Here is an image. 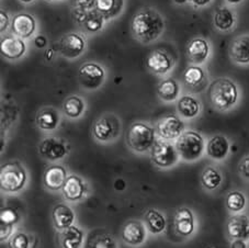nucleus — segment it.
Listing matches in <instances>:
<instances>
[{
	"instance_id": "obj_1",
	"label": "nucleus",
	"mask_w": 249,
	"mask_h": 248,
	"mask_svg": "<svg viewBox=\"0 0 249 248\" xmlns=\"http://www.w3.org/2000/svg\"><path fill=\"white\" fill-rule=\"evenodd\" d=\"M165 19L157 10L145 8L136 12L131 22V31L136 41L151 44L158 40L165 31Z\"/></svg>"
},
{
	"instance_id": "obj_2",
	"label": "nucleus",
	"mask_w": 249,
	"mask_h": 248,
	"mask_svg": "<svg viewBox=\"0 0 249 248\" xmlns=\"http://www.w3.org/2000/svg\"><path fill=\"white\" fill-rule=\"evenodd\" d=\"M209 100L218 111H227L237 105L239 89L234 80L221 77L213 80L208 90Z\"/></svg>"
},
{
	"instance_id": "obj_3",
	"label": "nucleus",
	"mask_w": 249,
	"mask_h": 248,
	"mask_svg": "<svg viewBox=\"0 0 249 248\" xmlns=\"http://www.w3.org/2000/svg\"><path fill=\"white\" fill-rule=\"evenodd\" d=\"M176 149L180 156V159L187 162H193L200 159L205 152V140L199 132L184 131L175 142Z\"/></svg>"
},
{
	"instance_id": "obj_4",
	"label": "nucleus",
	"mask_w": 249,
	"mask_h": 248,
	"mask_svg": "<svg viewBox=\"0 0 249 248\" xmlns=\"http://www.w3.org/2000/svg\"><path fill=\"white\" fill-rule=\"evenodd\" d=\"M157 141L156 130L144 122H134L128 129L126 143L133 152L143 154L151 152Z\"/></svg>"
},
{
	"instance_id": "obj_5",
	"label": "nucleus",
	"mask_w": 249,
	"mask_h": 248,
	"mask_svg": "<svg viewBox=\"0 0 249 248\" xmlns=\"http://www.w3.org/2000/svg\"><path fill=\"white\" fill-rule=\"evenodd\" d=\"M28 180L27 172L19 161L7 162L0 169V187L1 190L15 194L22 190Z\"/></svg>"
},
{
	"instance_id": "obj_6",
	"label": "nucleus",
	"mask_w": 249,
	"mask_h": 248,
	"mask_svg": "<svg viewBox=\"0 0 249 248\" xmlns=\"http://www.w3.org/2000/svg\"><path fill=\"white\" fill-rule=\"evenodd\" d=\"M122 124L120 119L113 113L101 115L92 126V135L98 142L111 143L121 134Z\"/></svg>"
},
{
	"instance_id": "obj_7",
	"label": "nucleus",
	"mask_w": 249,
	"mask_h": 248,
	"mask_svg": "<svg viewBox=\"0 0 249 248\" xmlns=\"http://www.w3.org/2000/svg\"><path fill=\"white\" fill-rule=\"evenodd\" d=\"M151 159L157 167L166 169L177 165L180 156L176 149L175 143L157 139L151 149Z\"/></svg>"
},
{
	"instance_id": "obj_8",
	"label": "nucleus",
	"mask_w": 249,
	"mask_h": 248,
	"mask_svg": "<svg viewBox=\"0 0 249 248\" xmlns=\"http://www.w3.org/2000/svg\"><path fill=\"white\" fill-rule=\"evenodd\" d=\"M106 71L100 64L87 62L79 67L78 80L80 86L86 90H97L106 80Z\"/></svg>"
},
{
	"instance_id": "obj_9",
	"label": "nucleus",
	"mask_w": 249,
	"mask_h": 248,
	"mask_svg": "<svg viewBox=\"0 0 249 248\" xmlns=\"http://www.w3.org/2000/svg\"><path fill=\"white\" fill-rule=\"evenodd\" d=\"M86 38L80 33L70 32L59 38L58 42L54 45L55 52H57L66 59H75L79 57L85 52Z\"/></svg>"
},
{
	"instance_id": "obj_10",
	"label": "nucleus",
	"mask_w": 249,
	"mask_h": 248,
	"mask_svg": "<svg viewBox=\"0 0 249 248\" xmlns=\"http://www.w3.org/2000/svg\"><path fill=\"white\" fill-rule=\"evenodd\" d=\"M155 130L160 140L176 142L179 136L186 131V124L178 115L168 114L157 122Z\"/></svg>"
},
{
	"instance_id": "obj_11",
	"label": "nucleus",
	"mask_w": 249,
	"mask_h": 248,
	"mask_svg": "<svg viewBox=\"0 0 249 248\" xmlns=\"http://www.w3.org/2000/svg\"><path fill=\"white\" fill-rule=\"evenodd\" d=\"M40 155L50 161L63 159L70 153V145L65 140L59 138H46L38 145Z\"/></svg>"
},
{
	"instance_id": "obj_12",
	"label": "nucleus",
	"mask_w": 249,
	"mask_h": 248,
	"mask_svg": "<svg viewBox=\"0 0 249 248\" xmlns=\"http://www.w3.org/2000/svg\"><path fill=\"white\" fill-rule=\"evenodd\" d=\"M211 44L204 37H193L187 44L186 54L188 61L191 65L202 66L203 64L208 62V59L211 56Z\"/></svg>"
},
{
	"instance_id": "obj_13",
	"label": "nucleus",
	"mask_w": 249,
	"mask_h": 248,
	"mask_svg": "<svg viewBox=\"0 0 249 248\" xmlns=\"http://www.w3.org/2000/svg\"><path fill=\"white\" fill-rule=\"evenodd\" d=\"M176 59L164 50H155L146 59V67L155 75L165 76L174 70Z\"/></svg>"
},
{
	"instance_id": "obj_14",
	"label": "nucleus",
	"mask_w": 249,
	"mask_h": 248,
	"mask_svg": "<svg viewBox=\"0 0 249 248\" xmlns=\"http://www.w3.org/2000/svg\"><path fill=\"white\" fill-rule=\"evenodd\" d=\"M0 52L2 57L9 61H17L24 56L27 53V44L25 42L16 35H8L1 38L0 42Z\"/></svg>"
},
{
	"instance_id": "obj_15",
	"label": "nucleus",
	"mask_w": 249,
	"mask_h": 248,
	"mask_svg": "<svg viewBox=\"0 0 249 248\" xmlns=\"http://www.w3.org/2000/svg\"><path fill=\"white\" fill-rule=\"evenodd\" d=\"M11 31L14 35L22 40L30 38L36 31V21L30 14H18L11 21Z\"/></svg>"
},
{
	"instance_id": "obj_16",
	"label": "nucleus",
	"mask_w": 249,
	"mask_h": 248,
	"mask_svg": "<svg viewBox=\"0 0 249 248\" xmlns=\"http://www.w3.org/2000/svg\"><path fill=\"white\" fill-rule=\"evenodd\" d=\"M62 191L64 198L67 201L77 202V201L86 198L88 194V186L83 178L77 176V175H71V176H68Z\"/></svg>"
},
{
	"instance_id": "obj_17",
	"label": "nucleus",
	"mask_w": 249,
	"mask_h": 248,
	"mask_svg": "<svg viewBox=\"0 0 249 248\" xmlns=\"http://www.w3.org/2000/svg\"><path fill=\"white\" fill-rule=\"evenodd\" d=\"M213 24L217 31L227 33L233 31L237 25V16L231 8L227 6L218 7L214 11Z\"/></svg>"
},
{
	"instance_id": "obj_18",
	"label": "nucleus",
	"mask_w": 249,
	"mask_h": 248,
	"mask_svg": "<svg viewBox=\"0 0 249 248\" xmlns=\"http://www.w3.org/2000/svg\"><path fill=\"white\" fill-rule=\"evenodd\" d=\"M230 57L237 65H249V34H242L231 41Z\"/></svg>"
},
{
	"instance_id": "obj_19",
	"label": "nucleus",
	"mask_w": 249,
	"mask_h": 248,
	"mask_svg": "<svg viewBox=\"0 0 249 248\" xmlns=\"http://www.w3.org/2000/svg\"><path fill=\"white\" fill-rule=\"evenodd\" d=\"M183 83L188 88L200 91L208 85V72L202 66L190 65L183 71Z\"/></svg>"
},
{
	"instance_id": "obj_20",
	"label": "nucleus",
	"mask_w": 249,
	"mask_h": 248,
	"mask_svg": "<svg viewBox=\"0 0 249 248\" xmlns=\"http://www.w3.org/2000/svg\"><path fill=\"white\" fill-rule=\"evenodd\" d=\"M231 151V143L229 139L224 135L217 134L212 136L211 139L208 141L207 147H205V152L207 155L212 158L213 160H224L225 158L229 156Z\"/></svg>"
},
{
	"instance_id": "obj_21",
	"label": "nucleus",
	"mask_w": 249,
	"mask_h": 248,
	"mask_svg": "<svg viewBox=\"0 0 249 248\" xmlns=\"http://www.w3.org/2000/svg\"><path fill=\"white\" fill-rule=\"evenodd\" d=\"M146 228L139 220L128 221L122 230V239L127 245L140 246L146 239Z\"/></svg>"
},
{
	"instance_id": "obj_22",
	"label": "nucleus",
	"mask_w": 249,
	"mask_h": 248,
	"mask_svg": "<svg viewBox=\"0 0 249 248\" xmlns=\"http://www.w3.org/2000/svg\"><path fill=\"white\" fill-rule=\"evenodd\" d=\"M67 170L62 165H52L47 167L43 175V182L51 191L62 190L67 180Z\"/></svg>"
},
{
	"instance_id": "obj_23",
	"label": "nucleus",
	"mask_w": 249,
	"mask_h": 248,
	"mask_svg": "<svg viewBox=\"0 0 249 248\" xmlns=\"http://www.w3.org/2000/svg\"><path fill=\"white\" fill-rule=\"evenodd\" d=\"M175 229L180 236L189 237L195 233L196 219L189 208H180L175 215Z\"/></svg>"
},
{
	"instance_id": "obj_24",
	"label": "nucleus",
	"mask_w": 249,
	"mask_h": 248,
	"mask_svg": "<svg viewBox=\"0 0 249 248\" xmlns=\"http://www.w3.org/2000/svg\"><path fill=\"white\" fill-rule=\"evenodd\" d=\"M226 230L231 239L249 238V216L244 214H235L227 221Z\"/></svg>"
},
{
	"instance_id": "obj_25",
	"label": "nucleus",
	"mask_w": 249,
	"mask_h": 248,
	"mask_svg": "<svg viewBox=\"0 0 249 248\" xmlns=\"http://www.w3.org/2000/svg\"><path fill=\"white\" fill-rule=\"evenodd\" d=\"M36 122L38 129L46 132L54 131L57 129L61 122V114L53 106H45L38 110Z\"/></svg>"
},
{
	"instance_id": "obj_26",
	"label": "nucleus",
	"mask_w": 249,
	"mask_h": 248,
	"mask_svg": "<svg viewBox=\"0 0 249 248\" xmlns=\"http://www.w3.org/2000/svg\"><path fill=\"white\" fill-rule=\"evenodd\" d=\"M201 102L192 95L181 96L177 100V112L182 119H196L201 113Z\"/></svg>"
},
{
	"instance_id": "obj_27",
	"label": "nucleus",
	"mask_w": 249,
	"mask_h": 248,
	"mask_svg": "<svg viewBox=\"0 0 249 248\" xmlns=\"http://www.w3.org/2000/svg\"><path fill=\"white\" fill-rule=\"evenodd\" d=\"M52 219L55 229L63 230L72 225L75 221V213L72 209L65 203H59L53 209Z\"/></svg>"
},
{
	"instance_id": "obj_28",
	"label": "nucleus",
	"mask_w": 249,
	"mask_h": 248,
	"mask_svg": "<svg viewBox=\"0 0 249 248\" xmlns=\"http://www.w3.org/2000/svg\"><path fill=\"white\" fill-rule=\"evenodd\" d=\"M180 91H181V87L178 81L174 78L161 80L157 88V95L164 102L177 101L180 98Z\"/></svg>"
},
{
	"instance_id": "obj_29",
	"label": "nucleus",
	"mask_w": 249,
	"mask_h": 248,
	"mask_svg": "<svg viewBox=\"0 0 249 248\" xmlns=\"http://www.w3.org/2000/svg\"><path fill=\"white\" fill-rule=\"evenodd\" d=\"M84 232L78 226L71 225L62 230L59 241L62 248H81L84 244Z\"/></svg>"
},
{
	"instance_id": "obj_30",
	"label": "nucleus",
	"mask_w": 249,
	"mask_h": 248,
	"mask_svg": "<svg viewBox=\"0 0 249 248\" xmlns=\"http://www.w3.org/2000/svg\"><path fill=\"white\" fill-rule=\"evenodd\" d=\"M94 8L105 17L106 21L113 20L122 14L124 0H96Z\"/></svg>"
},
{
	"instance_id": "obj_31",
	"label": "nucleus",
	"mask_w": 249,
	"mask_h": 248,
	"mask_svg": "<svg viewBox=\"0 0 249 248\" xmlns=\"http://www.w3.org/2000/svg\"><path fill=\"white\" fill-rule=\"evenodd\" d=\"M145 225L152 234H160L166 230V217L157 210H148L145 213Z\"/></svg>"
},
{
	"instance_id": "obj_32",
	"label": "nucleus",
	"mask_w": 249,
	"mask_h": 248,
	"mask_svg": "<svg viewBox=\"0 0 249 248\" xmlns=\"http://www.w3.org/2000/svg\"><path fill=\"white\" fill-rule=\"evenodd\" d=\"M86 104L83 98L78 96H71L64 101L63 111L68 118L78 119L84 114Z\"/></svg>"
},
{
	"instance_id": "obj_33",
	"label": "nucleus",
	"mask_w": 249,
	"mask_h": 248,
	"mask_svg": "<svg viewBox=\"0 0 249 248\" xmlns=\"http://www.w3.org/2000/svg\"><path fill=\"white\" fill-rule=\"evenodd\" d=\"M223 181V176L220 170L217 168L213 167V166H209V167L204 168V170L201 174V183L207 190H215L221 186Z\"/></svg>"
},
{
	"instance_id": "obj_34",
	"label": "nucleus",
	"mask_w": 249,
	"mask_h": 248,
	"mask_svg": "<svg viewBox=\"0 0 249 248\" xmlns=\"http://www.w3.org/2000/svg\"><path fill=\"white\" fill-rule=\"evenodd\" d=\"M106 19L100 12H99L96 8L92 10L88 11L87 18H86L83 27L86 32L88 33H98L100 32L105 27Z\"/></svg>"
},
{
	"instance_id": "obj_35",
	"label": "nucleus",
	"mask_w": 249,
	"mask_h": 248,
	"mask_svg": "<svg viewBox=\"0 0 249 248\" xmlns=\"http://www.w3.org/2000/svg\"><path fill=\"white\" fill-rule=\"evenodd\" d=\"M87 248H118V246L111 235L100 232L90 236L87 242Z\"/></svg>"
},
{
	"instance_id": "obj_36",
	"label": "nucleus",
	"mask_w": 249,
	"mask_h": 248,
	"mask_svg": "<svg viewBox=\"0 0 249 248\" xmlns=\"http://www.w3.org/2000/svg\"><path fill=\"white\" fill-rule=\"evenodd\" d=\"M246 196L240 191H231L226 196V208L229 209V211L233 213L242 212L246 207Z\"/></svg>"
},
{
	"instance_id": "obj_37",
	"label": "nucleus",
	"mask_w": 249,
	"mask_h": 248,
	"mask_svg": "<svg viewBox=\"0 0 249 248\" xmlns=\"http://www.w3.org/2000/svg\"><path fill=\"white\" fill-rule=\"evenodd\" d=\"M30 237L22 230H17L11 235L8 241L9 248H30Z\"/></svg>"
},
{
	"instance_id": "obj_38",
	"label": "nucleus",
	"mask_w": 249,
	"mask_h": 248,
	"mask_svg": "<svg viewBox=\"0 0 249 248\" xmlns=\"http://www.w3.org/2000/svg\"><path fill=\"white\" fill-rule=\"evenodd\" d=\"M19 216L18 213H17L14 209L11 208H5L2 209L1 212H0V221L5 222V223L9 224H16V222L18 221Z\"/></svg>"
},
{
	"instance_id": "obj_39",
	"label": "nucleus",
	"mask_w": 249,
	"mask_h": 248,
	"mask_svg": "<svg viewBox=\"0 0 249 248\" xmlns=\"http://www.w3.org/2000/svg\"><path fill=\"white\" fill-rule=\"evenodd\" d=\"M12 234H14V224L0 221V241L3 242L6 239H9Z\"/></svg>"
},
{
	"instance_id": "obj_40",
	"label": "nucleus",
	"mask_w": 249,
	"mask_h": 248,
	"mask_svg": "<svg viewBox=\"0 0 249 248\" xmlns=\"http://www.w3.org/2000/svg\"><path fill=\"white\" fill-rule=\"evenodd\" d=\"M75 7L81 10L90 11L96 7V0H75Z\"/></svg>"
},
{
	"instance_id": "obj_41",
	"label": "nucleus",
	"mask_w": 249,
	"mask_h": 248,
	"mask_svg": "<svg viewBox=\"0 0 249 248\" xmlns=\"http://www.w3.org/2000/svg\"><path fill=\"white\" fill-rule=\"evenodd\" d=\"M238 170L243 178L246 179V180H249V156L244 157L243 159L240 160Z\"/></svg>"
},
{
	"instance_id": "obj_42",
	"label": "nucleus",
	"mask_w": 249,
	"mask_h": 248,
	"mask_svg": "<svg viewBox=\"0 0 249 248\" xmlns=\"http://www.w3.org/2000/svg\"><path fill=\"white\" fill-rule=\"evenodd\" d=\"M10 25V19H9V16L6 11L1 10L0 11V32L3 33L6 32L8 28H9Z\"/></svg>"
},
{
	"instance_id": "obj_43",
	"label": "nucleus",
	"mask_w": 249,
	"mask_h": 248,
	"mask_svg": "<svg viewBox=\"0 0 249 248\" xmlns=\"http://www.w3.org/2000/svg\"><path fill=\"white\" fill-rule=\"evenodd\" d=\"M189 2L195 8H204L212 2V0H189Z\"/></svg>"
},
{
	"instance_id": "obj_44",
	"label": "nucleus",
	"mask_w": 249,
	"mask_h": 248,
	"mask_svg": "<svg viewBox=\"0 0 249 248\" xmlns=\"http://www.w3.org/2000/svg\"><path fill=\"white\" fill-rule=\"evenodd\" d=\"M34 44H36L37 49H43L47 44V38L44 35L40 34V35H37L36 37V40H34Z\"/></svg>"
},
{
	"instance_id": "obj_45",
	"label": "nucleus",
	"mask_w": 249,
	"mask_h": 248,
	"mask_svg": "<svg viewBox=\"0 0 249 248\" xmlns=\"http://www.w3.org/2000/svg\"><path fill=\"white\" fill-rule=\"evenodd\" d=\"M126 188V183L122 178H119L114 181V189L117 191H123Z\"/></svg>"
},
{
	"instance_id": "obj_46",
	"label": "nucleus",
	"mask_w": 249,
	"mask_h": 248,
	"mask_svg": "<svg viewBox=\"0 0 249 248\" xmlns=\"http://www.w3.org/2000/svg\"><path fill=\"white\" fill-rule=\"evenodd\" d=\"M231 248H247V245L243 239H234L231 243Z\"/></svg>"
},
{
	"instance_id": "obj_47",
	"label": "nucleus",
	"mask_w": 249,
	"mask_h": 248,
	"mask_svg": "<svg viewBox=\"0 0 249 248\" xmlns=\"http://www.w3.org/2000/svg\"><path fill=\"white\" fill-rule=\"evenodd\" d=\"M225 1L231 6H237L239 3H242L244 0H225Z\"/></svg>"
},
{
	"instance_id": "obj_48",
	"label": "nucleus",
	"mask_w": 249,
	"mask_h": 248,
	"mask_svg": "<svg viewBox=\"0 0 249 248\" xmlns=\"http://www.w3.org/2000/svg\"><path fill=\"white\" fill-rule=\"evenodd\" d=\"M174 2L177 5H184V3L189 2V0H174Z\"/></svg>"
},
{
	"instance_id": "obj_49",
	"label": "nucleus",
	"mask_w": 249,
	"mask_h": 248,
	"mask_svg": "<svg viewBox=\"0 0 249 248\" xmlns=\"http://www.w3.org/2000/svg\"><path fill=\"white\" fill-rule=\"evenodd\" d=\"M20 1H22L23 3H30V2L34 1V0H20Z\"/></svg>"
},
{
	"instance_id": "obj_50",
	"label": "nucleus",
	"mask_w": 249,
	"mask_h": 248,
	"mask_svg": "<svg viewBox=\"0 0 249 248\" xmlns=\"http://www.w3.org/2000/svg\"><path fill=\"white\" fill-rule=\"evenodd\" d=\"M210 248H216V247H210Z\"/></svg>"
}]
</instances>
